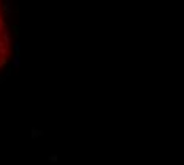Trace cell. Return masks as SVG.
Here are the masks:
<instances>
[{
	"instance_id": "6da1fadb",
	"label": "cell",
	"mask_w": 184,
	"mask_h": 165,
	"mask_svg": "<svg viewBox=\"0 0 184 165\" xmlns=\"http://www.w3.org/2000/svg\"><path fill=\"white\" fill-rule=\"evenodd\" d=\"M8 54H10V29H8L3 10L0 7V70L7 64Z\"/></svg>"
}]
</instances>
